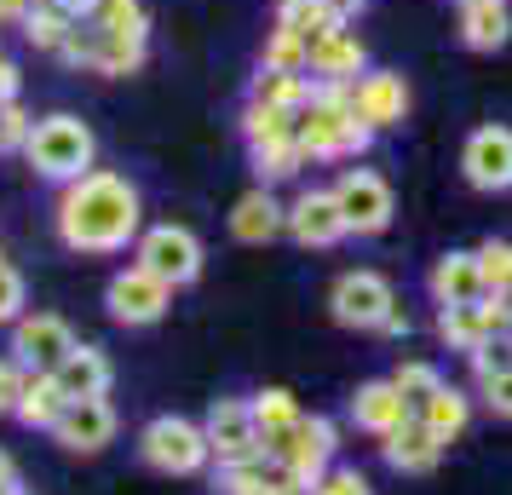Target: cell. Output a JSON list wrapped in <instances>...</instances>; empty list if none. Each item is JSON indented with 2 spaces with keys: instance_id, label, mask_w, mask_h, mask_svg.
Segmentation results:
<instances>
[{
  "instance_id": "obj_9",
  "label": "cell",
  "mask_w": 512,
  "mask_h": 495,
  "mask_svg": "<svg viewBox=\"0 0 512 495\" xmlns=\"http://www.w3.org/2000/svg\"><path fill=\"white\" fill-rule=\"evenodd\" d=\"M334 455H340V426L328 421V415H300V426L271 449V461H277L282 472H294L305 495H311V484L334 467Z\"/></svg>"
},
{
  "instance_id": "obj_4",
  "label": "cell",
  "mask_w": 512,
  "mask_h": 495,
  "mask_svg": "<svg viewBox=\"0 0 512 495\" xmlns=\"http://www.w3.org/2000/svg\"><path fill=\"white\" fill-rule=\"evenodd\" d=\"M139 461L150 472H162V478H196V472L213 461V449H208L202 421L156 415V421H144V432H139Z\"/></svg>"
},
{
  "instance_id": "obj_16",
  "label": "cell",
  "mask_w": 512,
  "mask_h": 495,
  "mask_svg": "<svg viewBox=\"0 0 512 495\" xmlns=\"http://www.w3.org/2000/svg\"><path fill=\"white\" fill-rule=\"evenodd\" d=\"M346 415H351V426H357V432H369V438H386V432H397V426L415 415V403L397 392V380H392V375H380V380H363V386L351 392Z\"/></svg>"
},
{
  "instance_id": "obj_44",
  "label": "cell",
  "mask_w": 512,
  "mask_h": 495,
  "mask_svg": "<svg viewBox=\"0 0 512 495\" xmlns=\"http://www.w3.org/2000/svg\"><path fill=\"white\" fill-rule=\"evenodd\" d=\"M35 12V0H0V24H24Z\"/></svg>"
},
{
  "instance_id": "obj_7",
  "label": "cell",
  "mask_w": 512,
  "mask_h": 495,
  "mask_svg": "<svg viewBox=\"0 0 512 495\" xmlns=\"http://www.w3.org/2000/svg\"><path fill=\"white\" fill-rule=\"evenodd\" d=\"M397 306L392 283L369 271V265H357V271H340L334 288H328V317L340 323V329H357V334H374L386 323V311Z\"/></svg>"
},
{
  "instance_id": "obj_11",
  "label": "cell",
  "mask_w": 512,
  "mask_h": 495,
  "mask_svg": "<svg viewBox=\"0 0 512 495\" xmlns=\"http://www.w3.org/2000/svg\"><path fill=\"white\" fill-rule=\"evenodd\" d=\"M116 403L110 398H70V409L58 415V426H52L47 438L58 449H70V455H104V449L116 444Z\"/></svg>"
},
{
  "instance_id": "obj_32",
  "label": "cell",
  "mask_w": 512,
  "mask_h": 495,
  "mask_svg": "<svg viewBox=\"0 0 512 495\" xmlns=\"http://www.w3.org/2000/svg\"><path fill=\"white\" fill-rule=\"evenodd\" d=\"M259 70H288V75H311V41L294 35V29H271L265 35V52H259Z\"/></svg>"
},
{
  "instance_id": "obj_29",
  "label": "cell",
  "mask_w": 512,
  "mask_h": 495,
  "mask_svg": "<svg viewBox=\"0 0 512 495\" xmlns=\"http://www.w3.org/2000/svg\"><path fill=\"white\" fill-rule=\"evenodd\" d=\"M248 98H254V104H277V110H305V98H311V75L259 70L254 81H248Z\"/></svg>"
},
{
  "instance_id": "obj_12",
  "label": "cell",
  "mask_w": 512,
  "mask_h": 495,
  "mask_svg": "<svg viewBox=\"0 0 512 495\" xmlns=\"http://www.w3.org/2000/svg\"><path fill=\"white\" fill-rule=\"evenodd\" d=\"M202 432H208V449H213L219 467H225V461L265 455V438H259V421H254V403L248 398H213Z\"/></svg>"
},
{
  "instance_id": "obj_49",
  "label": "cell",
  "mask_w": 512,
  "mask_h": 495,
  "mask_svg": "<svg viewBox=\"0 0 512 495\" xmlns=\"http://www.w3.org/2000/svg\"><path fill=\"white\" fill-rule=\"evenodd\" d=\"M0 495H29V490H24V484H12V490H0Z\"/></svg>"
},
{
  "instance_id": "obj_20",
  "label": "cell",
  "mask_w": 512,
  "mask_h": 495,
  "mask_svg": "<svg viewBox=\"0 0 512 495\" xmlns=\"http://www.w3.org/2000/svg\"><path fill=\"white\" fill-rule=\"evenodd\" d=\"M369 70V47L357 29H328L323 41H311V81H357Z\"/></svg>"
},
{
  "instance_id": "obj_46",
  "label": "cell",
  "mask_w": 512,
  "mask_h": 495,
  "mask_svg": "<svg viewBox=\"0 0 512 495\" xmlns=\"http://www.w3.org/2000/svg\"><path fill=\"white\" fill-rule=\"evenodd\" d=\"M12 484H24V478H18V461L0 449V490H12Z\"/></svg>"
},
{
  "instance_id": "obj_43",
  "label": "cell",
  "mask_w": 512,
  "mask_h": 495,
  "mask_svg": "<svg viewBox=\"0 0 512 495\" xmlns=\"http://www.w3.org/2000/svg\"><path fill=\"white\" fill-rule=\"evenodd\" d=\"M374 334H386V340H403V334H409V311L392 306V311H386V323H380Z\"/></svg>"
},
{
  "instance_id": "obj_34",
  "label": "cell",
  "mask_w": 512,
  "mask_h": 495,
  "mask_svg": "<svg viewBox=\"0 0 512 495\" xmlns=\"http://www.w3.org/2000/svg\"><path fill=\"white\" fill-rule=\"evenodd\" d=\"M478 265H484V288L489 294H512V242L507 236L478 242Z\"/></svg>"
},
{
  "instance_id": "obj_36",
  "label": "cell",
  "mask_w": 512,
  "mask_h": 495,
  "mask_svg": "<svg viewBox=\"0 0 512 495\" xmlns=\"http://www.w3.org/2000/svg\"><path fill=\"white\" fill-rule=\"evenodd\" d=\"M472 392L484 398V409H489V415H501V421H512V357H507V363H495L489 375H478V380H472Z\"/></svg>"
},
{
  "instance_id": "obj_26",
  "label": "cell",
  "mask_w": 512,
  "mask_h": 495,
  "mask_svg": "<svg viewBox=\"0 0 512 495\" xmlns=\"http://www.w3.org/2000/svg\"><path fill=\"white\" fill-rule=\"evenodd\" d=\"M144 58H150V41H133V35H104V29H98L93 75H110V81H121V75H139Z\"/></svg>"
},
{
  "instance_id": "obj_45",
  "label": "cell",
  "mask_w": 512,
  "mask_h": 495,
  "mask_svg": "<svg viewBox=\"0 0 512 495\" xmlns=\"http://www.w3.org/2000/svg\"><path fill=\"white\" fill-rule=\"evenodd\" d=\"M323 6L334 12V18H340V24H351V18H357V12H363L369 0H323Z\"/></svg>"
},
{
  "instance_id": "obj_1",
  "label": "cell",
  "mask_w": 512,
  "mask_h": 495,
  "mask_svg": "<svg viewBox=\"0 0 512 495\" xmlns=\"http://www.w3.org/2000/svg\"><path fill=\"white\" fill-rule=\"evenodd\" d=\"M52 231L70 254H127L144 231V196L127 173L93 167L70 185H58Z\"/></svg>"
},
{
  "instance_id": "obj_18",
  "label": "cell",
  "mask_w": 512,
  "mask_h": 495,
  "mask_svg": "<svg viewBox=\"0 0 512 495\" xmlns=\"http://www.w3.org/2000/svg\"><path fill=\"white\" fill-rule=\"evenodd\" d=\"M426 294H432V306H472V300H484V265H478V248H455V254H443L432 260L426 271Z\"/></svg>"
},
{
  "instance_id": "obj_30",
  "label": "cell",
  "mask_w": 512,
  "mask_h": 495,
  "mask_svg": "<svg viewBox=\"0 0 512 495\" xmlns=\"http://www.w3.org/2000/svg\"><path fill=\"white\" fill-rule=\"evenodd\" d=\"M81 24V18H70V12H64V6H52V0H35V12H29L24 24V41L35 52H58L64 47V41H70V29Z\"/></svg>"
},
{
  "instance_id": "obj_35",
  "label": "cell",
  "mask_w": 512,
  "mask_h": 495,
  "mask_svg": "<svg viewBox=\"0 0 512 495\" xmlns=\"http://www.w3.org/2000/svg\"><path fill=\"white\" fill-rule=\"evenodd\" d=\"M392 380H397V392H403V398H409V403L432 398V392H438V386H443L438 363H426V357H403V363H397V369H392Z\"/></svg>"
},
{
  "instance_id": "obj_3",
  "label": "cell",
  "mask_w": 512,
  "mask_h": 495,
  "mask_svg": "<svg viewBox=\"0 0 512 495\" xmlns=\"http://www.w3.org/2000/svg\"><path fill=\"white\" fill-rule=\"evenodd\" d=\"M24 162L35 167V179L70 185V179H81V173L98 167V133L81 116H70V110L41 116L35 133H29V144H24Z\"/></svg>"
},
{
  "instance_id": "obj_22",
  "label": "cell",
  "mask_w": 512,
  "mask_h": 495,
  "mask_svg": "<svg viewBox=\"0 0 512 495\" xmlns=\"http://www.w3.org/2000/svg\"><path fill=\"white\" fill-rule=\"evenodd\" d=\"M415 421H426V426H432V432L443 438V444H455L466 426H472V392L443 380L432 398H420V403H415Z\"/></svg>"
},
{
  "instance_id": "obj_41",
  "label": "cell",
  "mask_w": 512,
  "mask_h": 495,
  "mask_svg": "<svg viewBox=\"0 0 512 495\" xmlns=\"http://www.w3.org/2000/svg\"><path fill=\"white\" fill-rule=\"evenodd\" d=\"M93 52H98V29L87 24V18H81V24L70 29V41H64L58 52H52V58H64L70 70H93Z\"/></svg>"
},
{
  "instance_id": "obj_40",
  "label": "cell",
  "mask_w": 512,
  "mask_h": 495,
  "mask_svg": "<svg viewBox=\"0 0 512 495\" xmlns=\"http://www.w3.org/2000/svg\"><path fill=\"white\" fill-rule=\"evenodd\" d=\"M311 495H374V484H369V472L340 467V461H334V467H328L323 478L311 484Z\"/></svg>"
},
{
  "instance_id": "obj_28",
  "label": "cell",
  "mask_w": 512,
  "mask_h": 495,
  "mask_svg": "<svg viewBox=\"0 0 512 495\" xmlns=\"http://www.w3.org/2000/svg\"><path fill=\"white\" fill-rule=\"evenodd\" d=\"M294 127H300V110H277V104H254V98L242 104V139H248V150L294 139Z\"/></svg>"
},
{
  "instance_id": "obj_47",
  "label": "cell",
  "mask_w": 512,
  "mask_h": 495,
  "mask_svg": "<svg viewBox=\"0 0 512 495\" xmlns=\"http://www.w3.org/2000/svg\"><path fill=\"white\" fill-rule=\"evenodd\" d=\"M52 6H64V12H70V18H87V12H93L98 0H52Z\"/></svg>"
},
{
  "instance_id": "obj_14",
  "label": "cell",
  "mask_w": 512,
  "mask_h": 495,
  "mask_svg": "<svg viewBox=\"0 0 512 495\" xmlns=\"http://www.w3.org/2000/svg\"><path fill=\"white\" fill-rule=\"evenodd\" d=\"M75 346H81V340H75V329L58 311H24V317L12 323V357L29 363V369H58Z\"/></svg>"
},
{
  "instance_id": "obj_31",
  "label": "cell",
  "mask_w": 512,
  "mask_h": 495,
  "mask_svg": "<svg viewBox=\"0 0 512 495\" xmlns=\"http://www.w3.org/2000/svg\"><path fill=\"white\" fill-rule=\"evenodd\" d=\"M87 24L104 29V35H133V41H150V12L144 0H98L87 12Z\"/></svg>"
},
{
  "instance_id": "obj_25",
  "label": "cell",
  "mask_w": 512,
  "mask_h": 495,
  "mask_svg": "<svg viewBox=\"0 0 512 495\" xmlns=\"http://www.w3.org/2000/svg\"><path fill=\"white\" fill-rule=\"evenodd\" d=\"M461 41L472 52H501L512 41V6H461Z\"/></svg>"
},
{
  "instance_id": "obj_15",
  "label": "cell",
  "mask_w": 512,
  "mask_h": 495,
  "mask_svg": "<svg viewBox=\"0 0 512 495\" xmlns=\"http://www.w3.org/2000/svg\"><path fill=\"white\" fill-rule=\"evenodd\" d=\"M351 104H357V116L369 121L374 133L403 127L409 121V81L397 70H363L351 81Z\"/></svg>"
},
{
  "instance_id": "obj_19",
  "label": "cell",
  "mask_w": 512,
  "mask_h": 495,
  "mask_svg": "<svg viewBox=\"0 0 512 495\" xmlns=\"http://www.w3.org/2000/svg\"><path fill=\"white\" fill-rule=\"evenodd\" d=\"M288 231V208H282L277 196H271V185H254L236 196L231 208V236L236 242H248V248H265L271 236Z\"/></svg>"
},
{
  "instance_id": "obj_13",
  "label": "cell",
  "mask_w": 512,
  "mask_h": 495,
  "mask_svg": "<svg viewBox=\"0 0 512 495\" xmlns=\"http://www.w3.org/2000/svg\"><path fill=\"white\" fill-rule=\"evenodd\" d=\"M288 236H294L300 248H311V254L340 248L351 231H346V213H340V202H334V190H323V185L300 190V196L288 202Z\"/></svg>"
},
{
  "instance_id": "obj_21",
  "label": "cell",
  "mask_w": 512,
  "mask_h": 495,
  "mask_svg": "<svg viewBox=\"0 0 512 495\" xmlns=\"http://www.w3.org/2000/svg\"><path fill=\"white\" fill-rule=\"evenodd\" d=\"M52 375H58V386H64L70 398H110V386H116V363H110L104 346H75Z\"/></svg>"
},
{
  "instance_id": "obj_2",
  "label": "cell",
  "mask_w": 512,
  "mask_h": 495,
  "mask_svg": "<svg viewBox=\"0 0 512 495\" xmlns=\"http://www.w3.org/2000/svg\"><path fill=\"white\" fill-rule=\"evenodd\" d=\"M300 139L305 162H346V156H363L374 144V127L357 116L351 104V81H311V98L300 110Z\"/></svg>"
},
{
  "instance_id": "obj_39",
  "label": "cell",
  "mask_w": 512,
  "mask_h": 495,
  "mask_svg": "<svg viewBox=\"0 0 512 495\" xmlns=\"http://www.w3.org/2000/svg\"><path fill=\"white\" fill-rule=\"evenodd\" d=\"M29 363H18V357L6 352L0 357V415H18V403H24V386H29Z\"/></svg>"
},
{
  "instance_id": "obj_8",
  "label": "cell",
  "mask_w": 512,
  "mask_h": 495,
  "mask_svg": "<svg viewBox=\"0 0 512 495\" xmlns=\"http://www.w3.org/2000/svg\"><path fill=\"white\" fill-rule=\"evenodd\" d=\"M173 294H179V288L162 283L156 271H144V265L133 260V265H121L116 277L104 283V306H110V317H116L121 329H150V323H162L167 317Z\"/></svg>"
},
{
  "instance_id": "obj_33",
  "label": "cell",
  "mask_w": 512,
  "mask_h": 495,
  "mask_svg": "<svg viewBox=\"0 0 512 495\" xmlns=\"http://www.w3.org/2000/svg\"><path fill=\"white\" fill-rule=\"evenodd\" d=\"M277 24L305 35V41H323L328 29H340V18L328 12L323 0H277Z\"/></svg>"
},
{
  "instance_id": "obj_17",
  "label": "cell",
  "mask_w": 512,
  "mask_h": 495,
  "mask_svg": "<svg viewBox=\"0 0 512 495\" xmlns=\"http://www.w3.org/2000/svg\"><path fill=\"white\" fill-rule=\"evenodd\" d=\"M443 449H449V444H443L438 432L409 415L397 432H386V438H380V461H386L392 472H403V478H426V472H438Z\"/></svg>"
},
{
  "instance_id": "obj_27",
  "label": "cell",
  "mask_w": 512,
  "mask_h": 495,
  "mask_svg": "<svg viewBox=\"0 0 512 495\" xmlns=\"http://www.w3.org/2000/svg\"><path fill=\"white\" fill-rule=\"evenodd\" d=\"M254 156V179L259 185H282V179H300L305 167V150H300V139H277V144H254L248 150Z\"/></svg>"
},
{
  "instance_id": "obj_10",
  "label": "cell",
  "mask_w": 512,
  "mask_h": 495,
  "mask_svg": "<svg viewBox=\"0 0 512 495\" xmlns=\"http://www.w3.org/2000/svg\"><path fill=\"white\" fill-rule=\"evenodd\" d=\"M461 173H466V185L484 190V196L512 190V127H501V121L472 127L461 144Z\"/></svg>"
},
{
  "instance_id": "obj_5",
  "label": "cell",
  "mask_w": 512,
  "mask_h": 495,
  "mask_svg": "<svg viewBox=\"0 0 512 495\" xmlns=\"http://www.w3.org/2000/svg\"><path fill=\"white\" fill-rule=\"evenodd\" d=\"M133 260L144 265V271H156L162 283H173V288H190L196 277H202V236L190 231V225H144L139 231V242H133Z\"/></svg>"
},
{
  "instance_id": "obj_50",
  "label": "cell",
  "mask_w": 512,
  "mask_h": 495,
  "mask_svg": "<svg viewBox=\"0 0 512 495\" xmlns=\"http://www.w3.org/2000/svg\"><path fill=\"white\" fill-rule=\"evenodd\" d=\"M0 260H6V254H0Z\"/></svg>"
},
{
  "instance_id": "obj_24",
  "label": "cell",
  "mask_w": 512,
  "mask_h": 495,
  "mask_svg": "<svg viewBox=\"0 0 512 495\" xmlns=\"http://www.w3.org/2000/svg\"><path fill=\"white\" fill-rule=\"evenodd\" d=\"M248 403H254V421H259V438H265V455H271V449H277L282 438L300 426V415H305L300 398H294L288 386H259Z\"/></svg>"
},
{
  "instance_id": "obj_23",
  "label": "cell",
  "mask_w": 512,
  "mask_h": 495,
  "mask_svg": "<svg viewBox=\"0 0 512 495\" xmlns=\"http://www.w3.org/2000/svg\"><path fill=\"white\" fill-rule=\"evenodd\" d=\"M64 409H70V392L58 386V375H52V369H35V375H29V386H24V403H18V415H12V421L29 426V432H52Z\"/></svg>"
},
{
  "instance_id": "obj_48",
  "label": "cell",
  "mask_w": 512,
  "mask_h": 495,
  "mask_svg": "<svg viewBox=\"0 0 512 495\" xmlns=\"http://www.w3.org/2000/svg\"><path fill=\"white\" fill-rule=\"evenodd\" d=\"M455 6H507V0H455Z\"/></svg>"
},
{
  "instance_id": "obj_6",
  "label": "cell",
  "mask_w": 512,
  "mask_h": 495,
  "mask_svg": "<svg viewBox=\"0 0 512 495\" xmlns=\"http://www.w3.org/2000/svg\"><path fill=\"white\" fill-rule=\"evenodd\" d=\"M328 190H334V202H340V213H346V231L351 236H380L397 219L392 179H386V173H374V167H346Z\"/></svg>"
},
{
  "instance_id": "obj_37",
  "label": "cell",
  "mask_w": 512,
  "mask_h": 495,
  "mask_svg": "<svg viewBox=\"0 0 512 495\" xmlns=\"http://www.w3.org/2000/svg\"><path fill=\"white\" fill-rule=\"evenodd\" d=\"M29 133H35V116H29L18 98H6V104H0V156H12V150L24 156Z\"/></svg>"
},
{
  "instance_id": "obj_38",
  "label": "cell",
  "mask_w": 512,
  "mask_h": 495,
  "mask_svg": "<svg viewBox=\"0 0 512 495\" xmlns=\"http://www.w3.org/2000/svg\"><path fill=\"white\" fill-rule=\"evenodd\" d=\"M24 306H29L24 271H18V265H6V260H0V329H12V323L24 317Z\"/></svg>"
},
{
  "instance_id": "obj_42",
  "label": "cell",
  "mask_w": 512,
  "mask_h": 495,
  "mask_svg": "<svg viewBox=\"0 0 512 495\" xmlns=\"http://www.w3.org/2000/svg\"><path fill=\"white\" fill-rule=\"evenodd\" d=\"M18 87H24V75H18V64H12V52L0 47V104L18 98Z\"/></svg>"
}]
</instances>
